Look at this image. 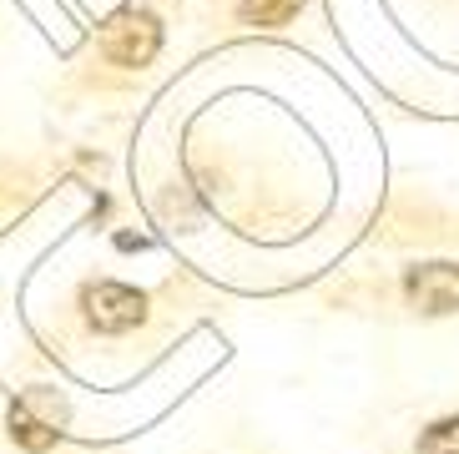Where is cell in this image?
I'll list each match as a JSON object with an SVG mask.
<instances>
[{"label": "cell", "instance_id": "obj_1", "mask_svg": "<svg viewBox=\"0 0 459 454\" xmlns=\"http://www.w3.org/2000/svg\"><path fill=\"white\" fill-rule=\"evenodd\" d=\"M157 51H162V26L147 11H117L101 26V56L117 66H147Z\"/></svg>", "mask_w": 459, "mask_h": 454}, {"label": "cell", "instance_id": "obj_4", "mask_svg": "<svg viewBox=\"0 0 459 454\" xmlns=\"http://www.w3.org/2000/svg\"><path fill=\"white\" fill-rule=\"evenodd\" d=\"M11 434L26 444L30 454H41V450H51V444H56V434H61V429H56V419H36V415H30V404L21 399L11 409Z\"/></svg>", "mask_w": 459, "mask_h": 454}, {"label": "cell", "instance_id": "obj_3", "mask_svg": "<svg viewBox=\"0 0 459 454\" xmlns=\"http://www.w3.org/2000/svg\"><path fill=\"white\" fill-rule=\"evenodd\" d=\"M404 293L419 313L429 319H445L459 313V263H419L404 273Z\"/></svg>", "mask_w": 459, "mask_h": 454}, {"label": "cell", "instance_id": "obj_2", "mask_svg": "<svg viewBox=\"0 0 459 454\" xmlns=\"http://www.w3.org/2000/svg\"><path fill=\"white\" fill-rule=\"evenodd\" d=\"M82 313L96 334H126L147 319V298L126 283H91L82 293Z\"/></svg>", "mask_w": 459, "mask_h": 454}, {"label": "cell", "instance_id": "obj_5", "mask_svg": "<svg viewBox=\"0 0 459 454\" xmlns=\"http://www.w3.org/2000/svg\"><path fill=\"white\" fill-rule=\"evenodd\" d=\"M303 11V0H238V15L247 26H288Z\"/></svg>", "mask_w": 459, "mask_h": 454}, {"label": "cell", "instance_id": "obj_6", "mask_svg": "<svg viewBox=\"0 0 459 454\" xmlns=\"http://www.w3.org/2000/svg\"><path fill=\"white\" fill-rule=\"evenodd\" d=\"M419 454H459V415L455 419H439V424L424 429Z\"/></svg>", "mask_w": 459, "mask_h": 454}]
</instances>
